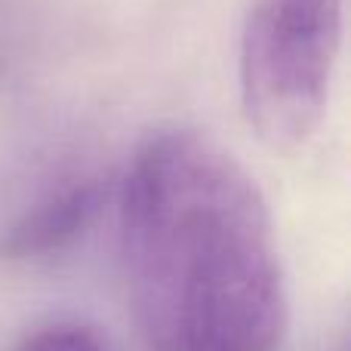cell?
I'll return each instance as SVG.
<instances>
[{"instance_id": "277c9868", "label": "cell", "mask_w": 351, "mask_h": 351, "mask_svg": "<svg viewBox=\"0 0 351 351\" xmlns=\"http://www.w3.org/2000/svg\"><path fill=\"white\" fill-rule=\"evenodd\" d=\"M16 351H105V346L93 330L77 324H56L31 333Z\"/></svg>"}, {"instance_id": "3957f363", "label": "cell", "mask_w": 351, "mask_h": 351, "mask_svg": "<svg viewBox=\"0 0 351 351\" xmlns=\"http://www.w3.org/2000/svg\"><path fill=\"white\" fill-rule=\"evenodd\" d=\"M105 204V185L96 176L71 179L31 204L0 234V259L43 262L71 250L96 222Z\"/></svg>"}, {"instance_id": "5b68a950", "label": "cell", "mask_w": 351, "mask_h": 351, "mask_svg": "<svg viewBox=\"0 0 351 351\" xmlns=\"http://www.w3.org/2000/svg\"><path fill=\"white\" fill-rule=\"evenodd\" d=\"M339 351H346V348H339Z\"/></svg>"}, {"instance_id": "6da1fadb", "label": "cell", "mask_w": 351, "mask_h": 351, "mask_svg": "<svg viewBox=\"0 0 351 351\" xmlns=\"http://www.w3.org/2000/svg\"><path fill=\"white\" fill-rule=\"evenodd\" d=\"M121 256L148 351H278L287 287L271 210L216 142L167 130L139 148Z\"/></svg>"}, {"instance_id": "7a4b0ae2", "label": "cell", "mask_w": 351, "mask_h": 351, "mask_svg": "<svg viewBox=\"0 0 351 351\" xmlns=\"http://www.w3.org/2000/svg\"><path fill=\"white\" fill-rule=\"evenodd\" d=\"M342 43V0H256L241 34V108L274 152L321 127Z\"/></svg>"}]
</instances>
